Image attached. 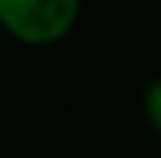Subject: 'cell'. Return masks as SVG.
I'll return each instance as SVG.
<instances>
[{"mask_svg": "<svg viewBox=\"0 0 161 158\" xmlns=\"http://www.w3.org/2000/svg\"><path fill=\"white\" fill-rule=\"evenodd\" d=\"M142 109H145V119H148L151 132L161 135V76L151 79L142 92Z\"/></svg>", "mask_w": 161, "mask_h": 158, "instance_id": "7a4b0ae2", "label": "cell"}, {"mask_svg": "<svg viewBox=\"0 0 161 158\" xmlns=\"http://www.w3.org/2000/svg\"><path fill=\"white\" fill-rule=\"evenodd\" d=\"M82 0H0V20L26 46H53L79 23Z\"/></svg>", "mask_w": 161, "mask_h": 158, "instance_id": "6da1fadb", "label": "cell"}]
</instances>
